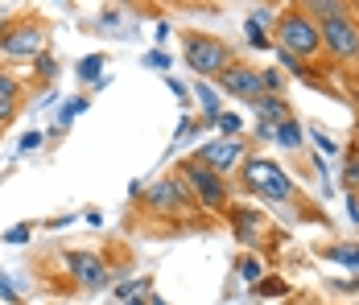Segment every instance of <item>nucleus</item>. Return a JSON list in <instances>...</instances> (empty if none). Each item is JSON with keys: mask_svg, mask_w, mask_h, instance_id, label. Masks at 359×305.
I'll return each mask as SVG.
<instances>
[{"mask_svg": "<svg viewBox=\"0 0 359 305\" xmlns=\"http://www.w3.org/2000/svg\"><path fill=\"white\" fill-rule=\"evenodd\" d=\"M194 100H198V107H203V120L215 124V116L223 111V107H219V91L207 83V79H194Z\"/></svg>", "mask_w": 359, "mask_h": 305, "instance_id": "obj_17", "label": "nucleus"}, {"mask_svg": "<svg viewBox=\"0 0 359 305\" xmlns=\"http://www.w3.org/2000/svg\"><path fill=\"white\" fill-rule=\"evenodd\" d=\"M293 8H302L310 21L326 25V21H334V17H347V13H351V0H297Z\"/></svg>", "mask_w": 359, "mask_h": 305, "instance_id": "obj_12", "label": "nucleus"}, {"mask_svg": "<svg viewBox=\"0 0 359 305\" xmlns=\"http://www.w3.org/2000/svg\"><path fill=\"white\" fill-rule=\"evenodd\" d=\"M41 144H46V136H41V133H25V136H21V144H17V153H37Z\"/></svg>", "mask_w": 359, "mask_h": 305, "instance_id": "obj_32", "label": "nucleus"}, {"mask_svg": "<svg viewBox=\"0 0 359 305\" xmlns=\"http://www.w3.org/2000/svg\"><path fill=\"white\" fill-rule=\"evenodd\" d=\"M244 157H248V140H240V136H219V140H207V144H198V153H194V161H203V165H211L215 173H236L244 165Z\"/></svg>", "mask_w": 359, "mask_h": 305, "instance_id": "obj_7", "label": "nucleus"}, {"mask_svg": "<svg viewBox=\"0 0 359 305\" xmlns=\"http://www.w3.org/2000/svg\"><path fill=\"white\" fill-rule=\"evenodd\" d=\"M244 37H248L252 50H273V34L264 25H256V21H244Z\"/></svg>", "mask_w": 359, "mask_h": 305, "instance_id": "obj_20", "label": "nucleus"}, {"mask_svg": "<svg viewBox=\"0 0 359 305\" xmlns=\"http://www.w3.org/2000/svg\"><path fill=\"white\" fill-rule=\"evenodd\" d=\"M17 111H21V100H8V95H0V128H4V124L17 116Z\"/></svg>", "mask_w": 359, "mask_h": 305, "instance_id": "obj_30", "label": "nucleus"}, {"mask_svg": "<svg viewBox=\"0 0 359 305\" xmlns=\"http://www.w3.org/2000/svg\"><path fill=\"white\" fill-rule=\"evenodd\" d=\"M67 223H71V215H54V219H50V223H46V227H50V231H62V227H67Z\"/></svg>", "mask_w": 359, "mask_h": 305, "instance_id": "obj_37", "label": "nucleus"}, {"mask_svg": "<svg viewBox=\"0 0 359 305\" xmlns=\"http://www.w3.org/2000/svg\"><path fill=\"white\" fill-rule=\"evenodd\" d=\"M260 83H264V95H285V70L260 67Z\"/></svg>", "mask_w": 359, "mask_h": 305, "instance_id": "obj_19", "label": "nucleus"}, {"mask_svg": "<svg viewBox=\"0 0 359 305\" xmlns=\"http://www.w3.org/2000/svg\"><path fill=\"white\" fill-rule=\"evenodd\" d=\"M355 95H359V83H355Z\"/></svg>", "mask_w": 359, "mask_h": 305, "instance_id": "obj_44", "label": "nucleus"}, {"mask_svg": "<svg viewBox=\"0 0 359 305\" xmlns=\"http://www.w3.org/2000/svg\"><path fill=\"white\" fill-rule=\"evenodd\" d=\"M0 95L21 100V79H17V74H8V70H0Z\"/></svg>", "mask_w": 359, "mask_h": 305, "instance_id": "obj_29", "label": "nucleus"}, {"mask_svg": "<svg viewBox=\"0 0 359 305\" xmlns=\"http://www.w3.org/2000/svg\"><path fill=\"white\" fill-rule=\"evenodd\" d=\"M323 260H330V264H343V269H351L359 276V243H326V248H323Z\"/></svg>", "mask_w": 359, "mask_h": 305, "instance_id": "obj_16", "label": "nucleus"}, {"mask_svg": "<svg viewBox=\"0 0 359 305\" xmlns=\"http://www.w3.org/2000/svg\"><path fill=\"white\" fill-rule=\"evenodd\" d=\"M256 140H273V124H256Z\"/></svg>", "mask_w": 359, "mask_h": 305, "instance_id": "obj_39", "label": "nucleus"}, {"mask_svg": "<svg viewBox=\"0 0 359 305\" xmlns=\"http://www.w3.org/2000/svg\"><path fill=\"white\" fill-rule=\"evenodd\" d=\"M277 54V62H281V70L285 74H297V79H310V67L302 62V58H293V54H285V50H273Z\"/></svg>", "mask_w": 359, "mask_h": 305, "instance_id": "obj_23", "label": "nucleus"}, {"mask_svg": "<svg viewBox=\"0 0 359 305\" xmlns=\"http://www.w3.org/2000/svg\"><path fill=\"white\" fill-rule=\"evenodd\" d=\"M190 74L198 79H219L223 70L236 62V50L223 41V37H211V34H190L186 37V50H182Z\"/></svg>", "mask_w": 359, "mask_h": 305, "instance_id": "obj_4", "label": "nucleus"}, {"mask_svg": "<svg viewBox=\"0 0 359 305\" xmlns=\"http://www.w3.org/2000/svg\"><path fill=\"white\" fill-rule=\"evenodd\" d=\"M227 223H231V239H240L244 248H256L264 239V210L256 206H227Z\"/></svg>", "mask_w": 359, "mask_h": 305, "instance_id": "obj_11", "label": "nucleus"}, {"mask_svg": "<svg viewBox=\"0 0 359 305\" xmlns=\"http://www.w3.org/2000/svg\"><path fill=\"white\" fill-rule=\"evenodd\" d=\"M248 107L260 116V124H281V120L293 116V111H289V103H285V95H256Z\"/></svg>", "mask_w": 359, "mask_h": 305, "instance_id": "obj_13", "label": "nucleus"}, {"mask_svg": "<svg viewBox=\"0 0 359 305\" xmlns=\"http://www.w3.org/2000/svg\"><path fill=\"white\" fill-rule=\"evenodd\" d=\"M144 210L149 215H186V210H198V203L178 173H165L153 186H144Z\"/></svg>", "mask_w": 359, "mask_h": 305, "instance_id": "obj_5", "label": "nucleus"}, {"mask_svg": "<svg viewBox=\"0 0 359 305\" xmlns=\"http://www.w3.org/2000/svg\"><path fill=\"white\" fill-rule=\"evenodd\" d=\"M46 25H37V21H21V25H8L4 34H0V54H8V58H37L41 50H46Z\"/></svg>", "mask_w": 359, "mask_h": 305, "instance_id": "obj_8", "label": "nucleus"}, {"mask_svg": "<svg viewBox=\"0 0 359 305\" xmlns=\"http://www.w3.org/2000/svg\"><path fill=\"white\" fill-rule=\"evenodd\" d=\"M165 87H170L174 95H186V83H178V79H170V74H165Z\"/></svg>", "mask_w": 359, "mask_h": 305, "instance_id": "obj_38", "label": "nucleus"}, {"mask_svg": "<svg viewBox=\"0 0 359 305\" xmlns=\"http://www.w3.org/2000/svg\"><path fill=\"white\" fill-rule=\"evenodd\" d=\"M0 301H4V305H21V293L8 285V276H4V272H0Z\"/></svg>", "mask_w": 359, "mask_h": 305, "instance_id": "obj_33", "label": "nucleus"}, {"mask_svg": "<svg viewBox=\"0 0 359 305\" xmlns=\"http://www.w3.org/2000/svg\"><path fill=\"white\" fill-rule=\"evenodd\" d=\"M343 186H347V194H351V190H359V157H351V161H347V170H343Z\"/></svg>", "mask_w": 359, "mask_h": 305, "instance_id": "obj_31", "label": "nucleus"}, {"mask_svg": "<svg viewBox=\"0 0 359 305\" xmlns=\"http://www.w3.org/2000/svg\"><path fill=\"white\" fill-rule=\"evenodd\" d=\"M62 264H67V272H71L83 289H91V293H95V289H108V280H111L108 264H104L95 252H67Z\"/></svg>", "mask_w": 359, "mask_h": 305, "instance_id": "obj_10", "label": "nucleus"}, {"mask_svg": "<svg viewBox=\"0 0 359 305\" xmlns=\"http://www.w3.org/2000/svg\"><path fill=\"white\" fill-rule=\"evenodd\" d=\"M240 186L256 194V198H264V203H293V177H289L277 161H269V157H244V165H240Z\"/></svg>", "mask_w": 359, "mask_h": 305, "instance_id": "obj_2", "label": "nucleus"}, {"mask_svg": "<svg viewBox=\"0 0 359 305\" xmlns=\"http://www.w3.org/2000/svg\"><path fill=\"white\" fill-rule=\"evenodd\" d=\"M4 29H8V21H4V17H0V34H4Z\"/></svg>", "mask_w": 359, "mask_h": 305, "instance_id": "obj_42", "label": "nucleus"}, {"mask_svg": "<svg viewBox=\"0 0 359 305\" xmlns=\"http://www.w3.org/2000/svg\"><path fill=\"white\" fill-rule=\"evenodd\" d=\"M318 34H323V54H330V58L343 62V67L359 62V21L351 17V13L318 25Z\"/></svg>", "mask_w": 359, "mask_h": 305, "instance_id": "obj_6", "label": "nucleus"}, {"mask_svg": "<svg viewBox=\"0 0 359 305\" xmlns=\"http://www.w3.org/2000/svg\"><path fill=\"white\" fill-rule=\"evenodd\" d=\"M104 67H108L104 54H87V58H79L74 74H79V83H87V87H104V83H108V79H104Z\"/></svg>", "mask_w": 359, "mask_h": 305, "instance_id": "obj_15", "label": "nucleus"}, {"mask_svg": "<svg viewBox=\"0 0 359 305\" xmlns=\"http://www.w3.org/2000/svg\"><path fill=\"white\" fill-rule=\"evenodd\" d=\"M248 21H256V25H264V29H269V25H277V13H273V8H256Z\"/></svg>", "mask_w": 359, "mask_h": 305, "instance_id": "obj_34", "label": "nucleus"}, {"mask_svg": "<svg viewBox=\"0 0 359 305\" xmlns=\"http://www.w3.org/2000/svg\"><path fill=\"white\" fill-rule=\"evenodd\" d=\"M236 272H240L248 285H256V280L264 276V260H260V256H240V260H236Z\"/></svg>", "mask_w": 359, "mask_h": 305, "instance_id": "obj_21", "label": "nucleus"}, {"mask_svg": "<svg viewBox=\"0 0 359 305\" xmlns=\"http://www.w3.org/2000/svg\"><path fill=\"white\" fill-rule=\"evenodd\" d=\"M215 128L223 136H240V133H244V120H240L236 111H219V116H215Z\"/></svg>", "mask_w": 359, "mask_h": 305, "instance_id": "obj_24", "label": "nucleus"}, {"mask_svg": "<svg viewBox=\"0 0 359 305\" xmlns=\"http://www.w3.org/2000/svg\"><path fill=\"white\" fill-rule=\"evenodd\" d=\"M120 25H124V17H120L116 8H108V13L100 17V29H120Z\"/></svg>", "mask_w": 359, "mask_h": 305, "instance_id": "obj_35", "label": "nucleus"}, {"mask_svg": "<svg viewBox=\"0 0 359 305\" xmlns=\"http://www.w3.org/2000/svg\"><path fill=\"white\" fill-rule=\"evenodd\" d=\"M347 219H351V223L359 227V194H355V190L347 194Z\"/></svg>", "mask_w": 359, "mask_h": 305, "instance_id": "obj_36", "label": "nucleus"}, {"mask_svg": "<svg viewBox=\"0 0 359 305\" xmlns=\"http://www.w3.org/2000/svg\"><path fill=\"white\" fill-rule=\"evenodd\" d=\"M273 144H277V149H289V153H302V144H306L302 120L289 116V120H281V124H273Z\"/></svg>", "mask_w": 359, "mask_h": 305, "instance_id": "obj_14", "label": "nucleus"}, {"mask_svg": "<svg viewBox=\"0 0 359 305\" xmlns=\"http://www.w3.org/2000/svg\"><path fill=\"white\" fill-rule=\"evenodd\" d=\"M149 305H165V297L161 293H149Z\"/></svg>", "mask_w": 359, "mask_h": 305, "instance_id": "obj_40", "label": "nucleus"}, {"mask_svg": "<svg viewBox=\"0 0 359 305\" xmlns=\"http://www.w3.org/2000/svg\"><path fill=\"white\" fill-rule=\"evenodd\" d=\"M124 305H149V301H141V297L133 293V297H124Z\"/></svg>", "mask_w": 359, "mask_h": 305, "instance_id": "obj_41", "label": "nucleus"}, {"mask_svg": "<svg viewBox=\"0 0 359 305\" xmlns=\"http://www.w3.org/2000/svg\"><path fill=\"white\" fill-rule=\"evenodd\" d=\"M178 177L186 182V190L194 194V203L203 206V210H211V215H227V206H231V186H227V177L215 173L211 165H203V161H182L178 165Z\"/></svg>", "mask_w": 359, "mask_h": 305, "instance_id": "obj_3", "label": "nucleus"}, {"mask_svg": "<svg viewBox=\"0 0 359 305\" xmlns=\"http://www.w3.org/2000/svg\"><path fill=\"white\" fill-rule=\"evenodd\" d=\"M0 239H4V243H29V239H34V223H17V227H8Z\"/></svg>", "mask_w": 359, "mask_h": 305, "instance_id": "obj_27", "label": "nucleus"}, {"mask_svg": "<svg viewBox=\"0 0 359 305\" xmlns=\"http://www.w3.org/2000/svg\"><path fill=\"white\" fill-rule=\"evenodd\" d=\"M141 67H149V70H161V74H170V67H174V58L165 54V50H149L141 58Z\"/></svg>", "mask_w": 359, "mask_h": 305, "instance_id": "obj_26", "label": "nucleus"}, {"mask_svg": "<svg viewBox=\"0 0 359 305\" xmlns=\"http://www.w3.org/2000/svg\"><path fill=\"white\" fill-rule=\"evenodd\" d=\"M87 107H91V103H87V95H74V100H67V103H62V111H58V128L67 133V128H71V124L83 116V111H87Z\"/></svg>", "mask_w": 359, "mask_h": 305, "instance_id": "obj_18", "label": "nucleus"}, {"mask_svg": "<svg viewBox=\"0 0 359 305\" xmlns=\"http://www.w3.org/2000/svg\"><path fill=\"white\" fill-rule=\"evenodd\" d=\"M120 4H137V0H120Z\"/></svg>", "mask_w": 359, "mask_h": 305, "instance_id": "obj_43", "label": "nucleus"}, {"mask_svg": "<svg viewBox=\"0 0 359 305\" xmlns=\"http://www.w3.org/2000/svg\"><path fill=\"white\" fill-rule=\"evenodd\" d=\"M310 136H314V140H318V149H323L326 157H334V153H339V149H343V144H339V140H334V136L326 133V128H310Z\"/></svg>", "mask_w": 359, "mask_h": 305, "instance_id": "obj_28", "label": "nucleus"}, {"mask_svg": "<svg viewBox=\"0 0 359 305\" xmlns=\"http://www.w3.org/2000/svg\"><path fill=\"white\" fill-rule=\"evenodd\" d=\"M34 74L41 79V83H50V79L58 74V62H54V54H46V50H41V54L34 58Z\"/></svg>", "mask_w": 359, "mask_h": 305, "instance_id": "obj_25", "label": "nucleus"}, {"mask_svg": "<svg viewBox=\"0 0 359 305\" xmlns=\"http://www.w3.org/2000/svg\"><path fill=\"white\" fill-rule=\"evenodd\" d=\"M289 285L281 280V276H260L256 280V297H285Z\"/></svg>", "mask_w": 359, "mask_h": 305, "instance_id": "obj_22", "label": "nucleus"}, {"mask_svg": "<svg viewBox=\"0 0 359 305\" xmlns=\"http://www.w3.org/2000/svg\"><path fill=\"white\" fill-rule=\"evenodd\" d=\"M273 50H285L293 58L310 62L323 54V34H318V21H310L302 8H285L277 13V25H273Z\"/></svg>", "mask_w": 359, "mask_h": 305, "instance_id": "obj_1", "label": "nucleus"}, {"mask_svg": "<svg viewBox=\"0 0 359 305\" xmlns=\"http://www.w3.org/2000/svg\"><path fill=\"white\" fill-rule=\"evenodd\" d=\"M215 83H219V91H223V95H236V100H244V103H252L256 95H264L260 67H248V62H240V58L223 70Z\"/></svg>", "mask_w": 359, "mask_h": 305, "instance_id": "obj_9", "label": "nucleus"}]
</instances>
